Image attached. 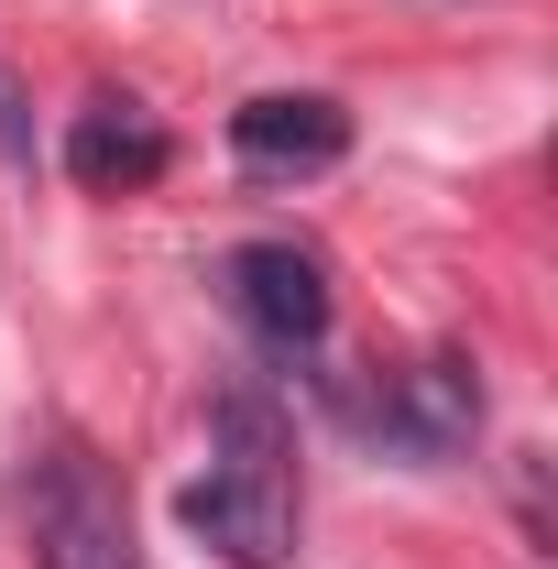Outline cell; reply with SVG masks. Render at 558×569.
<instances>
[{
  "label": "cell",
  "mask_w": 558,
  "mask_h": 569,
  "mask_svg": "<svg viewBox=\"0 0 558 569\" xmlns=\"http://www.w3.org/2000/svg\"><path fill=\"white\" fill-rule=\"evenodd\" d=\"M176 515L241 569L285 559V537H296V471H285V427H275L263 395H230L219 406V449H209V471L176 493Z\"/></svg>",
  "instance_id": "obj_1"
},
{
  "label": "cell",
  "mask_w": 558,
  "mask_h": 569,
  "mask_svg": "<svg viewBox=\"0 0 558 569\" xmlns=\"http://www.w3.org/2000/svg\"><path fill=\"white\" fill-rule=\"evenodd\" d=\"M22 526H33V559L44 569H132V526H121V493L110 471L56 438L33 471H22Z\"/></svg>",
  "instance_id": "obj_2"
},
{
  "label": "cell",
  "mask_w": 558,
  "mask_h": 569,
  "mask_svg": "<svg viewBox=\"0 0 558 569\" xmlns=\"http://www.w3.org/2000/svg\"><path fill=\"white\" fill-rule=\"evenodd\" d=\"M372 427H383V449H406V460H460L471 438H482V383H471V361H406L395 383H383V406H372Z\"/></svg>",
  "instance_id": "obj_3"
},
{
  "label": "cell",
  "mask_w": 558,
  "mask_h": 569,
  "mask_svg": "<svg viewBox=\"0 0 558 569\" xmlns=\"http://www.w3.org/2000/svg\"><path fill=\"white\" fill-rule=\"evenodd\" d=\"M230 307H241L275 351H307V340L329 329V274H318V252H296V241H252V252H230Z\"/></svg>",
  "instance_id": "obj_4"
},
{
  "label": "cell",
  "mask_w": 558,
  "mask_h": 569,
  "mask_svg": "<svg viewBox=\"0 0 558 569\" xmlns=\"http://www.w3.org/2000/svg\"><path fill=\"white\" fill-rule=\"evenodd\" d=\"M230 142H241L252 176H285V164H340L350 121L340 99H252V110H230Z\"/></svg>",
  "instance_id": "obj_5"
},
{
  "label": "cell",
  "mask_w": 558,
  "mask_h": 569,
  "mask_svg": "<svg viewBox=\"0 0 558 569\" xmlns=\"http://www.w3.org/2000/svg\"><path fill=\"white\" fill-rule=\"evenodd\" d=\"M67 164L88 176V187H142V176L165 164V132L142 121L132 99H88V110H77V142H67Z\"/></svg>",
  "instance_id": "obj_6"
},
{
  "label": "cell",
  "mask_w": 558,
  "mask_h": 569,
  "mask_svg": "<svg viewBox=\"0 0 558 569\" xmlns=\"http://www.w3.org/2000/svg\"><path fill=\"white\" fill-rule=\"evenodd\" d=\"M0 153H33V121H22V88H11V67H0Z\"/></svg>",
  "instance_id": "obj_7"
}]
</instances>
